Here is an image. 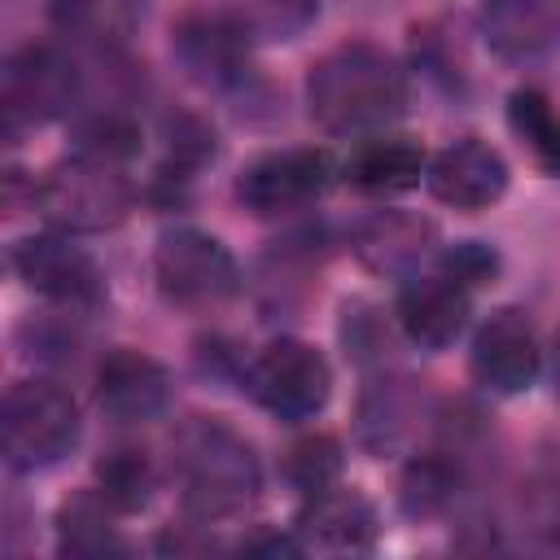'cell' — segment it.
I'll return each mask as SVG.
<instances>
[{"mask_svg": "<svg viewBox=\"0 0 560 560\" xmlns=\"http://www.w3.org/2000/svg\"><path fill=\"white\" fill-rule=\"evenodd\" d=\"M175 57L201 88H232L249 70V26L232 13H192L175 31Z\"/></svg>", "mask_w": 560, "mask_h": 560, "instance_id": "cell-13", "label": "cell"}, {"mask_svg": "<svg viewBox=\"0 0 560 560\" xmlns=\"http://www.w3.org/2000/svg\"><path fill=\"white\" fill-rule=\"evenodd\" d=\"M468 363H472V376L481 389L503 394V398L525 394L542 372V346H538V332L525 319V311H516V306L494 311L472 332Z\"/></svg>", "mask_w": 560, "mask_h": 560, "instance_id": "cell-10", "label": "cell"}, {"mask_svg": "<svg viewBox=\"0 0 560 560\" xmlns=\"http://www.w3.org/2000/svg\"><path fill=\"white\" fill-rule=\"evenodd\" d=\"M354 249L372 271H385L394 280H407L420 271L424 254L433 249V223L402 214V210H381L359 223Z\"/></svg>", "mask_w": 560, "mask_h": 560, "instance_id": "cell-18", "label": "cell"}, {"mask_svg": "<svg viewBox=\"0 0 560 560\" xmlns=\"http://www.w3.org/2000/svg\"><path fill=\"white\" fill-rule=\"evenodd\" d=\"M438 271L451 276V280L464 284V289H481V284L494 280L499 254H494L486 241H455V245L438 249Z\"/></svg>", "mask_w": 560, "mask_h": 560, "instance_id": "cell-26", "label": "cell"}, {"mask_svg": "<svg viewBox=\"0 0 560 560\" xmlns=\"http://www.w3.org/2000/svg\"><path fill=\"white\" fill-rule=\"evenodd\" d=\"M153 276H158L162 298H171L179 306H214V302L232 298L241 284L232 249L201 228L162 232L158 249H153Z\"/></svg>", "mask_w": 560, "mask_h": 560, "instance_id": "cell-7", "label": "cell"}, {"mask_svg": "<svg viewBox=\"0 0 560 560\" xmlns=\"http://www.w3.org/2000/svg\"><path fill=\"white\" fill-rule=\"evenodd\" d=\"M293 534L302 538L306 551L346 556V551H372V542L381 534V521H376V508L359 490L328 486L319 494H306V503L298 508Z\"/></svg>", "mask_w": 560, "mask_h": 560, "instance_id": "cell-16", "label": "cell"}, {"mask_svg": "<svg viewBox=\"0 0 560 560\" xmlns=\"http://www.w3.org/2000/svg\"><path fill=\"white\" fill-rule=\"evenodd\" d=\"M424 184L451 210H486L508 192V162L481 140H455L429 158Z\"/></svg>", "mask_w": 560, "mask_h": 560, "instance_id": "cell-15", "label": "cell"}, {"mask_svg": "<svg viewBox=\"0 0 560 560\" xmlns=\"http://www.w3.org/2000/svg\"><path fill=\"white\" fill-rule=\"evenodd\" d=\"M13 271L18 280L57 306H96L105 298V271L101 262L70 241V232H35L13 245Z\"/></svg>", "mask_w": 560, "mask_h": 560, "instance_id": "cell-8", "label": "cell"}, {"mask_svg": "<svg viewBox=\"0 0 560 560\" xmlns=\"http://www.w3.org/2000/svg\"><path fill=\"white\" fill-rule=\"evenodd\" d=\"M547 372H551V385H556V398H560V328L551 332V346H547Z\"/></svg>", "mask_w": 560, "mask_h": 560, "instance_id": "cell-28", "label": "cell"}, {"mask_svg": "<svg viewBox=\"0 0 560 560\" xmlns=\"http://www.w3.org/2000/svg\"><path fill=\"white\" fill-rule=\"evenodd\" d=\"M529 525L534 534L560 551V477L542 481L534 494H529Z\"/></svg>", "mask_w": 560, "mask_h": 560, "instance_id": "cell-27", "label": "cell"}, {"mask_svg": "<svg viewBox=\"0 0 560 560\" xmlns=\"http://www.w3.org/2000/svg\"><path fill=\"white\" fill-rule=\"evenodd\" d=\"M35 206L61 232H109L131 214L136 188L122 162L70 153L44 171L35 188Z\"/></svg>", "mask_w": 560, "mask_h": 560, "instance_id": "cell-3", "label": "cell"}, {"mask_svg": "<svg viewBox=\"0 0 560 560\" xmlns=\"http://www.w3.org/2000/svg\"><path fill=\"white\" fill-rule=\"evenodd\" d=\"M171 468H175V481L184 494V512L201 525L236 516L241 508L254 503V494L262 486V464H258L254 446L219 420L184 424L175 438Z\"/></svg>", "mask_w": 560, "mask_h": 560, "instance_id": "cell-2", "label": "cell"}, {"mask_svg": "<svg viewBox=\"0 0 560 560\" xmlns=\"http://www.w3.org/2000/svg\"><path fill=\"white\" fill-rule=\"evenodd\" d=\"M79 105V66L52 48V44H31L18 48L4 70H0V114L4 131L13 136L18 127H39Z\"/></svg>", "mask_w": 560, "mask_h": 560, "instance_id": "cell-6", "label": "cell"}, {"mask_svg": "<svg viewBox=\"0 0 560 560\" xmlns=\"http://www.w3.org/2000/svg\"><path fill=\"white\" fill-rule=\"evenodd\" d=\"M407 109V74L381 44L350 39L324 52L306 74V114L328 136L389 131Z\"/></svg>", "mask_w": 560, "mask_h": 560, "instance_id": "cell-1", "label": "cell"}, {"mask_svg": "<svg viewBox=\"0 0 560 560\" xmlns=\"http://www.w3.org/2000/svg\"><path fill=\"white\" fill-rule=\"evenodd\" d=\"M245 389L267 416L284 420V424H302L324 411V402L332 394V372L315 346H306L298 337H276L249 359Z\"/></svg>", "mask_w": 560, "mask_h": 560, "instance_id": "cell-5", "label": "cell"}, {"mask_svg": "<svg viewBox=\"0 0 560 560\" xmlns=\"http://www.w3.org/2000/svg\"><path fill=\"white\" fill-rule=\"evenodd\" d=\"M477 31L512 66L542 61L560 48V0H477Z\"/></svg>", "mask_w": 560, "mask_h": 560, "instance_id": "cell-14", "label": "cell"}, {"mask_svg": "<svg viewBox=\"0 0 560 560\" xmlns=\"http://www.w3.org/2000/svg\"><path fill=\"white\" fill-rule=\"evenodd\" d=\"M109 516H114V508L101 499V490L70 499L57 516V547L66 556H122L127 542L118 538Z\"/></svg>", "mask_w": 560, "mask_h": 560, "instance_id": "cell-19", "label": "cell"}, {"mask_svg": "<svg viewBox=\"0 0 560 560\" xmlns=\"http://www.w3.org/2000/svg\"><path fill=\"white\" fill-rule=\"evenodd\" d=\"M424 171H429V158L424 149L411 140V136H394V131H376V136H363L341 175L359 188V192H372V197H398V192H411L424 184Z\"/></svg>", "mask_w": 560, "mask_h": 560, "instance_id": "cell-17", "label": "cell"}, {"mask_svg": "<svg viewBox=\"0 0 560 560\" xmlns=\"http://www.w3.org/2000/svg\"><path fill=\"white\" fill-rule=\"evenodd\" d=\"M83 433L79 402L52 385V381H18L4 394L0 411V442H4V464L13 472H39L61 464Z\"/></svg>", "mask_w": 560, "mask_h": 560, "instance_id": "cell-4", "label": "cell"}, {"mask_svg": "<svg viewBox=\"0 0 560 560\" xmlns=\"http://www.w3.org/2000/svg\"><path fill=\"white\" fill-rule=\"evenodd\" d=\"M328 184H332L328 153H319V149H276V153L254 158L241 171L236 201L249 214L271 219V214H289V210L311 206L315 197H324Z\"/></svg>", "mask_w": 560, "mask_h": 560, "instance_id": "cell-9", "label": "cell"}, {"mask_svg": "<svg viewBox=\"0 0 560 560\" xmlns=\"http://www.w3.org/2000/svg\"><path fill=\"white\" fill-rule=\"evenodd\" d=\"M74 153H92V158H105V162H131L140 153V127L127 109H92L74 122Z\"/></svg>", "mask_w": 560, "mask_h": 560, "instance_id": "cell-24", "label": "cell"}, {"mask_svg": "<svg viewBox=\"0 0 560 560\" xmlns=\"http://www.w3.org/2000/svg\"><path fill=\"white\" fill-rule=\"evenodd\" d=\"M96 402L118 424H149L171 407V372L131 346H118L96 368Z\"/></svg>", "mask_w": 560, "mask_h": 560, "instance_id": "cell-12", "label": "cell"}, {"mask_svg": "<svg viewBox=\"0 0 560 560\" xmlns=\"http://www.w3.org/2000/svg\"><path fill=\"white\" fill-rule=\"evenodd\" d=\"M455 499H459V464L446 459L442 451L416 455V459L402 468L398 503H402L407 516H416V521H424V516H442Z\"/></svg>", "mask_w": 560, "mask_h": 560, "instance_id": "cell-20", "label": "cell"}, {"mask_svg": "<svg viewBox=\"0 0 560 560\" xmlns=\"http://www.w3.org/2000/svg\"><path fill=\"white\" fill-rule=\"evenodd\" d=\"M153 464L136 446H118L96 464V490L114 512H140L153 499Z\"/></svg>", "mask_w": 560, "mask_h": 560, "instance_id": "cell-22", "label": "cell"}, {"mask_svg": "<svg viewBox=\"0 0 560 560\" xmlns=\"http://www.w3.org/2000/svg\"><path fill=\"white\" fill-rule=\"evenodd\" d=\"M394 315H398V328L407 332L411 346H420V350H446L468 328L472 289L455 284L438 267L433 271H416V276H407L398 284Z\"/></svg>", "mask_w": 560, "mask_h": 560, "instance_id": "cell-11", "label": "cell"}, {"mask_svg": "<svg viewBox=\"0 0 560 560\" xmlns=\"http://www.w3.org/2000/svg\"><path fill=\"white\" fill-rule=\"evenodd\" d=\"M508 127L538 158V166L560 175V114L551 109V101L538 88H516L508 96Z\"/></svg>", "mask_w": 560, "mask_h": 560, "instance_id": "cell-21", "label": "cell"}, {"mask_svg": "<svg viewBox=\"0 0 560 560\" xmlns=\"http://www.w3.org/2000/svg\"><path fill=\"white\" fill-rule=\"evenodd\" d=\"M136 18V0H57V22L61 31L70 35H83V39H118Z\"/></svg>", "mask_w": 560, "mask_h": 560, "instance_id": "cell-25", "label": "cell"}, {"mask_svg": "<svg viewBox=\"0 0 560 560\" xmlns=\"http://www.w3.org/2000/svg\"><path fill=\"white\" fill-rule=\"evenodd\" d=\"M341 468H346L341 442L328 438V433H306V438H298V442L284 451V464H280L284 481H289L293 490H302V499H306V494H319V490H328V486H337V481H341Z\"/></svg>", "mask_w": 560, "mask_h": 560, "instance_id": "cell-23", "label": "cell"}]
</instances>
